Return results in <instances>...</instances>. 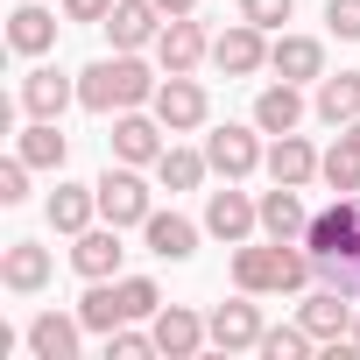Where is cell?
I'll list each match as a JSON object with an SVG mask.
<instances>
[{
  "mask_svg": "<svg viewBox=\"0 0 360 360\" xmlns=\"http://www.w3.org/2000/svg\"><path fill=\"white\" fill-rule=\"evenodd\" d=\"M155 120L169 127V134H191V127H205V113H212V99H205V85L191 78V71H162V85H155Z\"/></svg>",
  "mask_w": 360,
  "mask_h": 360,
  "instance_id": "cell-1",
  "label": "cell"
},
{
  "mask_svg": "<svg viewBox=\"0 0 360 360\" xmlns=\"http://www.w3.org/2000/svg\"><path fill=\"white\" fill-rule=\"evenodd\" d=\"M262 155H269V148H262V127H233V120H226V127H212V134H205V162L226 176V184L255 176V169H262Z\"/></svg>",
  "mask_w": 360,
  "mask_h": 360,
  "instance_id": "cell-2",
  "label": "cell"
},
{
  "mask_svg": "<svg viewBox=\"0 0 360 360\" xmlns=\"http://www.w3.org/2000/svg\"><path fill=\"white\" fill-rule=\"evenodd\" d=\"M148 212H155V198H148L141 176H134V162H120V169L99 176V219H113V226H141Z\"/></svg>",
  "mask_w": 360,
  "mask_h": 360,
  "instance_id": "cell-3",
  "label": "cell"
},
{
  "mask_svg": "<svg viewBox=\"0 0 360 360\" xmlns=\"http://www.w3.org/2000/svg\"><path fill=\"white\" fill-rule=\"evenodd\" d=\"M205 57H212L205 22H191V15H169V22H162V36H155V64H162V71H198Z\"/></svg>",
  "mask_w": 360,
  "mask_h": 360,
  "instance_id": "cell-4",
  "label": "cell"
},
{
  "mask_svg": "<svg viewBox=\"0 0 360 360\" xmlns=\"http://www.w3.org/2000/svg\"><path fill=\"white\" fill-rule=\"evenodd\" d=\"M212 64H219L226 78H255V71L269 64V29H255V22H233L226 36H212Z\"/></svg>",
  "mask_w": 360,
  "mask_h": 360,
  "instance_id": "cell-5",
  "label": "cell"
},
{
  "mask_svg": "<svg viewBox=\"0 0 360 360\" xmlns=\"http://www.w3.org/2000/svg\"><path fill=\"white\" fill-rule=\"evenodd\" d=\"M162 134H169V127H162L155 113H134V106H127V113L113 120V134H106V141H113V162H134V169H141V162H155V155L169 148Z\"/></svg>",
  "mask_w": 360,
  "mask_h": 360,
  "instance_id": "cell-6",
  "label": "cell"
},
{
  "mask_svg": "<svg viewBox=\"0 0 360 360\" xmlns=\"http://www.w3.org/2000/svg\"><path fill=\"white\" fill-rule=\"evenodd\" d=\"M297 318H304V332H311L318 346H339V339L353 332V297H346V290H325V283H318V290H311V297L297 304Z\"/></svg>",
  "mask_w": 360,
  "mask_h": 360,
  "instance_id": "cell-7",
  "label": "cell"
},
{
  "mask_svg": "<svg viewBox=\"0 0 360 360\" xmlns=\"http://www.w3.org/2000/svg\"><path fill=\"white\" fill-rule=\"evenodd\" d=\"M205 325H212V346H219V353H248V346H262V332H269V325H262V304H255L248 290H240L233 304H219Z\"/></svg>",
  "mask_w": 360,
  "mask_h": 360,
  "instance_id": "cell-8",
  "label": "cell"
},
{
  "mask_svg": "<svg viewBox=\"0 0 360 360\" xmlns=\"http://www.w3.org/2000/svg\"><path fill=\"white\" fill-rule=\"evenodd\" d=\"M353 240H360V191L339 198V205H325V212L304 226V248H311V255H353Z\"/></svg>",
  "mask_w": 360,
  "mask_h": 360,
  "instance_id": "cell-9",
  "label": "cell"
},
{
  "mask_svg": "<svg viewBox=\"0 0 360 360\" xmlns=\"http://www.w3.org/2000/svg\"><path fill=\"white\" fill-rule=\"evenodd\" d=\"M148 332H155V353H169V360H191V353L212 339V325H205L198 311H184V304H162V311L148 318Z\"/></svg>",
  "mask_w": 360,
  "mask_h": 360,
  "instance_id": "cell-10",
  "label": "cell"
},
{
  "mask_svg": "<svg viewBox=\"0 0 360 360\" xmlns=\"http://www.w3.org/2000/svg\"><path fill=\"white\" fill-rule=\"evenodd\" d=\"M255 226H262V205H255L248 191H233V184H226V191H212V198H205V233H219L226 248H240Z\"/></svg>",
  "mask_w": 360,
  "mask_h": 360,
  "instance_id": "cell-11",
  "label": "cell"
},
{
  "mask_svg": "<svg viewBox=\"0 0 360 360\" xmlns=\"http://www.w3.org/2000/svg\"><path fill=\"white\" fill-rule=\"evenodd\" d=\"M120 226L106 219V226H85L78 240H71V269L85 276V283H106V276H120Z\"/></svg>",
  "mask_w": 360,
  "mask_h": 360,
  "instance_id": "cell-12",
  "label": "cell"
},
{
  "mask_svg": "<svg viewBox=\"0 0 360 360\" xmlns=\"http://www.w3.org/2000/svg\"><path fill=\"white\" fill-rule=\"evenodd\" d=\"M318 162H325V155H318L304 134H276V141H269V155H262L269 184H297V191H304L311 176H318Z\"/></svg>",
  "mask_w": 360,
  "mask_h": 360,
  "instance_id": "cell-13",
  "label": "cell"
},
{
  "mask_svg": "<svg viewBox=\"0 0 360 360\" xmlns=\"http://www.w3.org/2000/svg\"><path fill=\"white\" fill-rule=\"evenodd\" d=\"M99 29L113 36V50H141V43L162 36V8H155V0H113V15Z\"/></svg>",
  "mask_w": 360,
  "mask_h": 360,
  "instance_id": "cell-14",
  "label": "cell"
},
{
  "mask_svg": "<svg viewBox=\"0 0 360 360\" xmlns=\"http://www.w3.org/2000/svg\"><path fill=\"white\" fill-rule=\"evenodd\" d=\"M71 99H78V85H71L57 64H36V71L22 78V113H29V120H57Z\"/></svg>",
  "mask_w": 360,
  "mask_h": 360,
  "instance_id": "cell-15",
  "label": "cell"
},
{
  "mask_svg": "<svg viewBox=\"0 0 360 360\" xmlns=\"http://www.w3.org/2000/svg\"><path fill=\"white\" fill-rule=\"evenodd\" d=\"M269 71L290 78V85L325 78V43H318V36H276V43H269Z\"/></svg>",
  "mask_w": 360,
  "mask_h": 360,
  "instance_id": "cell-16",
  "label": "cell"
},
{
  "mask_svg": "<svg viewBox=\"0 0 360 360\" xmlns=\"http://www.w3.org/2000/svg\"><path fill=\"white\" fill-rule=\"evenodd\" d=\"M233 283L248 290V297H269V290H283V240H269V248H233Z\"/></svg>",
  "mask_w": 360,
  "mask_h": 360,
  "instance_id": "cell-17",
  "label": "cell"
},
{
  "mask_svg": "<svg viewBox=\"0 0 360 360\" xmlns=\"http://www.w3.org/2000/svg\"><path fill=\"white\" fill-rule=\"evenodd\" d=\"M78 339H85V318H64V311L29 318V353L36 360H78Z\"/></svg>",
  "mask_w": 360,
  "mask_h": 360,
  "instance_id": "cell-18",
  "label": "cell"
},
{
  "mask_svg": "<svg viewBox=\"0 0 360 360\" xmlns=\"http://www.w3.org/2000/svg\"><path fill=\"white\" fill-rule=\"evenodd\" d=\"M141 240H148V255H162V262H191V255H198V226H191L184 212H148V219H141Z\"/></svg>",
  "mask_w": 360,
  "mask_h": 360,
  "instance_id": "cell-19",
  "label": "cell"
},
{
  "mask_svg": "<svg viewBox=\"0 0 360 360\" xmlns=\"http://www.w3.org/2000/svg\"><path fill=\"white\" fill-rule=\"evenodd\" d=\"M0 283H8L15 297H36L50 283V248L36 240H8V255H0Z\"/></svg>",
  "mask_w": 360,
  "mask_h": 360,
  "instance_id": "cell-20",
  "label": "cell"
},
{
  "mask_svg": "<svg viewBox=\"0 0 360 360\" xmlns=\"http://www.w3.org/2000/svg\"><path fill=\"white\" fill-rule=\"evenodd\" d=\"M43 212H50V226H57V233H71V240H78V233L99 219V184H57Z\"/></svg>",
  "mask_w": 360,
  "mask_h": 360,
  "instance_id": "cell-21",
  "label": "cell"
},
{
  "mask_svg": "<svg viewBox=\"0 0 360 360\" xmlns=\"http://www.w3.org/2000/svg\"><path fill=\"white\" fill-rule=\"evenodd\" d=\"M297 120H304V92H297L290 78L255 92V127H262V134H297Z\"/></svg>",
  "mask_w": 360,
  "mask_h": 360,
  "instance_id": "cell-22",
  "label": "cell"
},
{
  "mask_svg": "<svg viewBox=\"0 0 360 360\" xmlns=\"http://www.w3.org/2000/svg\"><path fill=\"white\" fill-rule=\"evenodd\" d=\"M304 226H311V212H304L297 184L262 191V233H269V240H304Z\"/></svg>",
  "mask_w": 360,
  "mask_h": 360,
  "instance_id": "cell-23",
  "label": "cell"
},
{
  "mask_svg": "<svg viewBox=\"0 0 360 360\" xmlns=\"http://www.w3.org/2000/svg\"><path fill=\"white\" fill-rule=\"evenodd\" d=\"M311 106H318V120H325V127H346V120H360V71H339V78L325 71Z\"/></svg>",
  "mask_w": 360,
  "mask_h": 360,
  "instance_id": "cell-24",
  "label": "cell"
},
{
  "mask_svg": "<svg viewBox=\"0 0 360 360\" xmlns=\"http://www.w3.org/2000/svg\"><path fill=\"white\" fill-rule=\"evenodd\" d=\"M8 43H15L22 57H43V50L57 43V15H50V8H36V0H22V8L8 15Z\"/></svg>",
  "mask_w": 360,
  "mask_h": 360,
  "instance_id": "cell-25",
  "label": "cell"
},
{
  "mask_svg": "<svg viewBox=\"0 0 360 360\" xmlns=\"http://www.w3.org/2000/svg\"><path fill=\"white\" fill-rule=\"evenodd\" d=\"M205 148H162L155 155V176H162V191H198L205 184Z\"/></svg>",
  "mask_w": 360,
  "mask_h": 360,
  "instance_id": "cell-26",
  "label": "cell"
},
{
  "mask_svg": "<svg viewBox=\"0 0 360 360\" xmlns=\"http://www.w3.org/2000/svg\"><path fill=\"white\" fill-rule=\"evenodd\" d=\"M64 148H71V141L57 134V120H29L22 141H15V155H29L36 169H64Z\"/></svg>",
  "mask_w": 360,
  "mask_h": 360,
  "instance_id": "cell-27",
  "label": "cell"
},
{
  "mask_svg": "<svg viewBox=\"0 0 360 360\" xmlns=\"http://www.w3.org/2000/svg\"><path fill=\"white\" fill-rule=\"evenodd\" d=\"M78 318H85V332H113V325H127V311H120V290H113V276H106V283H92V290L78 297Z\"/></svg>",
  "mask_w": 360,
  "mask_h": 360,
  "instance_id": "cell-28",
  "label": "cell"
},
{
  "mask_svg": "<svg viewBox=\"0 0 360 360\" xmlns=\"http://www.w3.org/2000/svg\"><path fill=\"white\" fill-rule=\"evenodd\" d=\"M318 176H325V184H332L339 198H353V191H360V155H353V141H346V134H339V141L325 148V162H318Z\"/></svg>",
  "mask_w": 360,
  "mask_h": 360,
  "instance_id": "cell-29",
  "label": "cell"
},
{
  "mask_svg": "<svg viewBox=\"0 0 360 360\" xmlns=\"http://www.w3.org/2000/svg\"><path fill=\"white\" fill-rule=\"evenodd\" d=\"M113 290H120V311H127V318H134V325H141V318H155V311H162V290H155V283H148V276H113Z\"/></svg>",
  "mask_w": 360,
  "mask_h": 360,
  "instance_id": "cell-30",
  "label": "cell"
},
{
  "mask_svg": "<svg viewBox=\"0 0 360 360\" xmlns=\"http://www.w3.org/2000/svg\"><path fill=\"white\" fill-rule=\"evenodd\" d=\"M311 346H318V339H311V332H304V318H297V325H269L255 353H269V360H304Z\"/></svg>",
  "mask_w": 360,
  "mask_h": 360,
  "instance_id": "cell-31",
  "label": "cell"
},
{
  "mask_svg": "<svg viewBox=\"0 0 360 360\" xmlns=\"http://www.w3.org/2000/svg\"><path fill=\"white\" fill-rule=\"evenodd\" d=\"M148 353H155V332H134V318L106 332V360H148Z\"/></svg>",
  "mask_w": 360,
  "mask_h": 360,
  "instance_id": "cell-32",
  "label": "cell"
},
{
  "mask_svg": "<svg viewBox=\"0 0 360 360\" xmlns=\"http://www.w3.org/2000/svg\"><path fill=\"white\" fill-rule=\"evenodd\" d=\"M29 169H36L29 155H8V162H0V205H22V198H29Z\"/></svg>",
  "mask_w": 360,
  "mask_h": 360,
  "instance_id": "cell-33",
  "label": "cell"
},
{
  "mask_svg": "<svg viewBox=\"0 0 360 360\" xmlns=\"http://www.w3.org/2000/svg\"><path fill=\"white\" fill-rule=\"evenodd\" d=\"M297 15V0H240V22H255V29H283Z\"/></svg>",
  "mask_w": 360,
  "mask_h": 360,
  "instance_id": "cell-34",
  "label": "cell"
},
{
  "mask_svg": "<svg viewBox=\"0 0 360 360\" xmlns=\"http://www.w3.org/2000/svg\"><path fill=\"white\" fill-rule=\"evenodd\" d=\"M325 22H332V36L360 43V0H325Z\"/></svg>",
  "mask_w": 360,
  "mask_h": 360,
  "instance_id": "cell-35",
  "label": "cell"
},
{
  "mask_svg": "<svg viewBox=\"0 0 360 360\" xmlns=\"http://www.w3.org/2000/svg\"><path fill=\"white\" fill-rule=\"evenodd\" d=\"M113 0H64V22H106Z\"/></svg>",
  "mask_w": 360,
  "mask_h": 360,
  "instance_id": "cell-36",
  "label": "cell"
},
{
  "mask_svg": "<svg viewBox=\"0 0 360 360\" xmlns=\"http://www.w3.org/2000/svg\"><path fill=\"white\" fill-rule=\"evenodd\" d=\"M346 290L360 297V240H353V255H346Z\"/></svg>",
  "mask_w": 360,
  "mask_h": 360,
  "instance_id": "cell-37",
  "label": "cell"
},
{
  "mask_svg": "<svg viewBox=\"0 0 360 360\" xmlns=\"http://www.w3.org/2000/svg\"><path fill=\"white\" fill-rule=\"evenodd\" d=\"M162 15H198V0H155Z\"/></svg>",
  "mask_w": 360,
  "mask_h": 360,
  "instance_id": "cell-38",
  "label": "cell"
},
{
  "mask_svg": "<svg viewBox=\"0 0 360 360\" xmlns=\"http://www.w3.org/2000/svg\"><path fill=\"white\" fill-rule=\"evenodd\" d=\"M346 346H353V353H360V318H353V332H346Z\"/></svg>",
  "mask_w": 360,
  "mask_h": 360,
  "instance_id": "cell-39",
  "label": "cell"
}]
</instances>
